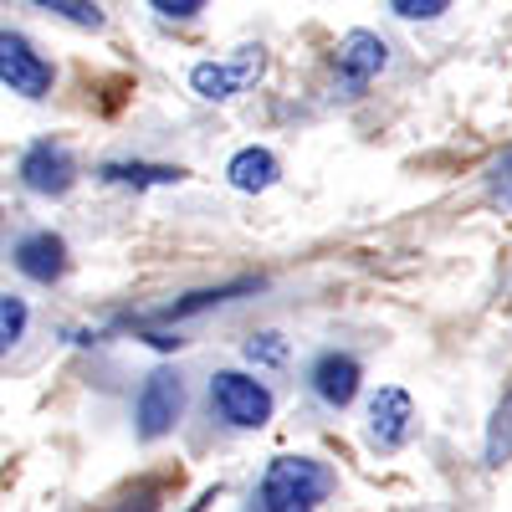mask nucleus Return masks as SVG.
Returning <instances> with one entry per match:
<instances>
[{
  "mask_svg": "<svg viewBox=\"0 0 512 512\" xmlns=\"http://www.w3.org/2000/svg\"><path fill=\"white\" fill-rule=\"evenodd\" d=\"M31 6H41V11H57L62 21H72V26H88V31H98V26H103L98 0H31Z\"/></svg>",
  "mask_w": 512,
  "mask_h": 512,
  "instance_id": "nucleus-16",
  "label": "nucleus"
},
{
  "mask_svg": "<svg viewBox=\"0 0 512 512\" xmlns=\"http://www.w3.org/2000/svg\"><path fill=\"white\" fill-rule=\"evenodd\" d=\"M277 175H282V164H277L272 149H241V154L226 164V180H231L241 195H262V190H272Z\"/></svg>",
  "mask_w": 512,
  "mask_h": 512,
  "instance_id": "nucleus-12",
  "label": "nucleus"
},
{
  "mask_svg": "<svg viewBox=\"0 0 512 512\" xmlns=\"http://www.w3.org/2000/svg\"><path fill=\"white\" fill-rule=\"evenodd\" d=\"M16 267H21V277H31V282H41V287H52V282L67 272V241L52 236V231L26 236V241L16 246Z\"/></svg>",
  "mask_w": 512,
  "mask_h": 512,
  "instance_id": "nucleus-10",
  "label": "nucleus"
},
{
  "mask_svg": "<svg viewBox=\"0 0 512 512\" xmlns=\"http://www.w3.org/2000/svg\"><path fill=\"white\" fill-rule=\"evenodd\" d=\"M246 359L251 364H287V338L282 333H256V338H246Z\"/></svg>",
  "mask_w": 512,
  "mask_h": 512,
  "instance_id": "nucleus-17",
  "label": "nucleus"
},
{
  "mask_svg": "<svg viewBox=\"0 0 512 512\" xmlns=\"http://www.w3.org/2000/svg\"><path fill=\"white\" fill-rule=\"evenodd\" d=\"M262 67H267L262 47H241L231 62H200V67L190 72V88H195L205 103H226V98L246 93L251 82L262 77Z\"/></svg>",
  "mask_w": 512,
  "mask_h": 512,
  "instance_id": "nucleus-5",
  "label": "nucleus"
},
{
  "mask_svg": "<svg viewBox=\"0 0 512 512\" xmlns=\"http://www.w3.org/2000/svg\"><path fill=\"white\" fill-rule=\"evenodd\" d=\"M492 200L512 210V149H507V154L492 164Z\"/></svg>",
  "mask_w": 512,
  "mask_h": 512,
  "instance_id": "nucleus-19",
  "label": "nucleus"
},
{
  "mask_svg": "<svg viewBox=\"0 0 512 512\" xmlns=\"http://www.w3.org/2000/svg\"><path fill=\"white\" fill-rule=\"evenodd\" d=\"M185 415V379L180 369H154L139 390V405H134V431L139 441H159L180 425Z\"/></svg>",
  "mask_w": 512,
  "mask_h": 512,
  "instance_id": "nucleus-3",
  "label": "nucleus"
},
{
  "mask_svg": "<svg viewBox=\"0 0 512 512\" xmlns=\"http://www.w3.org/2000/svg\"><path fill=\"white\" fill-rule=\"evenodd\" d=\"M333 492V472L318 456H277L262 477V512H318V502Z\"/></svg>",
  "mask_w": 512,
  "mask_h": 512,
  "instance_id": "nucleus-1",
  "label": "nucleus"
},
{
  "mask_svg": "<svg viewBox=\"0 0 512 512\" xmlns=\"http://www.w3.org/2000/svg\"><path fill=\"white\" fill-rule=\"evenodd\" d=\"M113 512H159V487H134Z\"/></svg>",
  "mask_w": 512,
  "mask_h": 512,
  "instance_id": "nucleus-21",
  "label": "nucleus"
},
{
  "mask_svg": "<svg viewBox=\"0 0 512 512\" xmlns=\"http://www.w3.org/2000/svg\"><path fill=\"white\" fill-rule=\"evenodd\" d=\"M502 461H512V390L502 395L492 431H487V466H502Z\"/></svg>",
  "mask_w": 512,
  "mask_h": 512,
  "instance_id": "nucleus-15",
  "label": "nucleus"
},
{
  "mask_svg": "<svg viewBox=\"0 0 512 512\" xmlns=\"http://www.w3.org/2000/svg\"><path fill=\"white\" fill-rule=\"evenodd\" d=\"M359 379H364V369H359L354 354L328 349V354H318L313 369H308V390L318 395V405L344 410V405H354V395H359Z\"/></svg>",
  "mask_w": 512,
  "mask_h": 512,
  "instance_id": "nucleus-8",
  "label": "nucleus"
},
{
  "mask_svg": "<svg viewBox=\"0 0 512 512\" xmlns=\"http://www.w3.org/2000/svg\"><path fill=\"white\" fill-rule=\"evenodd\" d=\"M16 175H21V185H26L31 195H67V190L77 185V159H72V149L41 139V144H31V149L21 154Z\"/></svg>",
  "mask_w": 512,
  "mask_h": 512,
  "instance_id": "nucleus-6",
  "label": "nucleus"
},
{
  "mask_svg": "<svg viewBox=\"0 0 512 512\" xmlns=\"http://www.w3.org/2000/svg\"><path fill=\"white\" fill-rule=\"evenodd\" d=\"M98 180L149 190V185H180V180H185V169H180V164H139V159H123V164H103V169H98Z\"/></svg>",
  "mask_w": 512,
  "mask_h": 512,
  "instance_id": "nucleus-13",
  "label": "nucleus"
},
{
  "mask_svg": "<svg viewBox=\"0 0 512 512\" xmlns=\"http://www.w3.org/2000/svg\"><path fill=\"white\" fill-rule=\"evenodd\" d=\"M26 323H31V308L21 303V297L0 292V354H11L21 338H26Z\"/></svg>",
  "mask_w": 512,
  "mask_h": 512,
  "instance_id": "nucleus-14",
  "label": "nucleus"
},
{
  "mask_svg": "<svg viewBox=\"0 0 512 512\" xmlns=\"http://www.w3.org/2000/svg\"><path fill=\"white\" fill-rule=\"evenodd\" d=\"M210 410H216L231 431H262L277 410V400L262 379H251L241 369H221L210 379Z\"/></svg>",
  "mask_w": 512,
  "mask_h": 512,
  "instance_id": "nucleus-2",
  "label": "nucleus"
},
{
  "mask_svg": "<svg viewBox=\"0 0 512 512\" xmlns=\"http://www.w3.org/2000/svg\"><path fill=\"white\" fill-rule=\"evenodd\" d=\"M384 67H390V47H384V36L349 31L344 41H338V82H344V93H364Z\"/></svg>",
  "mask_w": 512,
  "mask_h": 512,
  "instance_id": "nucleus-7",
  "label": "nucleus"
},
{
  "mask_svg": "<svg viewBox=\"0 0 512 512\" xmlns=\"http://www.w3.org/2000/svg\"><path fill=\"white\" fill-rule=\"evenodd\" d=\"M210 497H216V492H205V497H200V502H195V507H190V512H205V502H210Z\"/></svg>",
  "mask_w": 512,
  "mask_h": 512,
  "instance_id": "nucleus-22",
  "label": "nucleus"
},
{
  "mask_svg": "<svg viewBox=\"0 0 512 512\" xmlns=\"http://www.w3.org/2000/svg\"><path fill=\"white\" fill-rule=\"evenodd\" d=\"M390 11L405 16V21H436L451 11V0H390Z\"/></svg>",
  "mask_w": 512,
  "mask_h": 512,
  "instance_id": "nucleus-18",
  "label": "nucleus"
},
{
  "mask_svg": "<svg viewBox=\"0 0 512 512\" xmlns=\"http://www.w3.org/2000/svg\"><path fill=\"white\" fill-rule=\"evenodd\" d=\"M149 6H154L159 16H169V21H190V16L205 11V0H149Z\"/></svg>",
  "mask_w": 512,
  "mask_h": 512,
  "instance_id": "nucleus-20",
  "label": "nucleus"
},
{
  "mask_svg": "<svg viewBox=\"0 0 512 512\" xmlns=\"http://www.w3.org/2000/svg\"><path fill=\"white\" fill-rule=\"evenodd\" d=\"M0 82H6L11 93H21V98H47L57 72H52V62L41 57L21 31L0 26Z\"/></svg>",
  "mask_w": 512,
  "mask_h": 512,
  "instance_id": "nucleus-4",
  "label": "nucleus"
},
{
  "mask_svg": "<svg viewBox=\"0 0 512 512\" xmlns=\"http://www.w3.org/2000/svg\"><path fill=\"white\" fill-rule=\"evenodd\" d=\"M415 436V400L405 390H379L369 400V446L400 451Z\"/></svg>",
  "mask_w": 512,
  "mask_h": 512,
  "instance_id": "nucleus-9",
  "label": "nucleus"
},
{
  "mask_svg": "<svg viewBox=\"0 0 512 512\" xmlns=\"http://www.w3.org/2000/svg\"><path fill=\"white\" fill-rule=\"evenodd\" d=\"M256 287H262L256 277H241V282H226V287H200V292H185V297H175L169 308H159V313H154V323H180V318L210 313V308H221V303H231V297H241V292H256Z\"/></svg>",
  "mask_w": 512,
  "mask_h": 512,
  "instance_id": "nucleus-11",
  "label": "nucleus"
}]
</instances>
